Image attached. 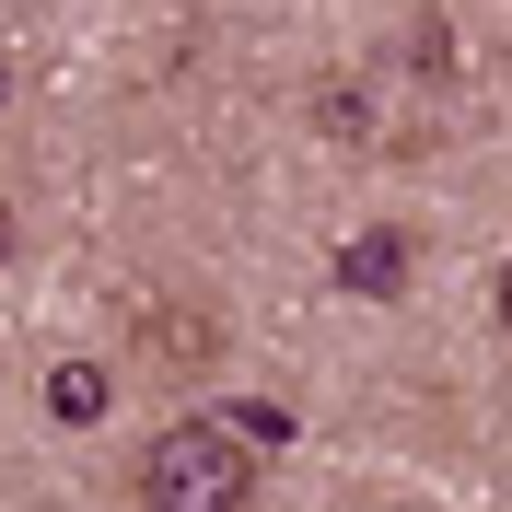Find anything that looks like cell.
<instances>
[{
    "instance_id": "obj_1",
    "label": "cell",
    "mask_w": 512,
    "mask_h": 512,
    "mask_svg": "<svg viewBox=\"0 0 512 512\" xmlns=\"http://www.w3.org/2000/svg\"><path fill=\"white\" fill-rule=\"evenodd\" d=\"M140 501H163V512H233V501H256V443L233 431V419H175V431L140 454Z\"/></svg>"
},
{
    "instance_id": "obj_2",
    "label": "cell",
    "mask_w": 512,
    "mask_h": 512,
    "mask_svg": "<svg viewBox=\"0 0 512 512\" xmlns=\"http://www.w3.org/2000/svg\"><path fill=\"white\" fill-rule=\"evenodd\" d=\"M338 280H350V291H373V303H384V291L408 280V245H396V233H361V245L338 256Z\"/></svg>"
},
{
    "instance_id": "obj_3",
    "label": "cell",
    "mask_w": 512,
    "mask_h": 512,
    "mask_svg": "<svg viewBox=\"0 0 512 512\" xmlns=\"http://www.w3.org/2000/svg\"><path fill=\"white\" fill-rule=\"evenodd\" d=\"M105 396H117V384H105L94 361H59V373H47V419H105Z\"/></svg>"
},
{
    "instance_id": "obj_4",
    "label": "cell",
    "mask_w": 512,
    "mask_h": 512,
    "mask_svg": "<svg viewBox=\"0 0 512 512\" xmlns=\"http://www.w3.org/2000/svg\"><path fill=\"white\" fill-rule=\"evenodd\" d=\"M501 338H512V268H501Z\"/></svg>"
},
{
    "instance_id": "obj_5",
    "label": "cell",
    "mask_w": 512,
    "mask_h": 512,
    "mask_svg": "<svg viewBox=\"0 0 512 512\" xmlns=\"http://www.w3.org/2000/svg\"><path fill=\"white\" fill-rule=\"evenodd\" d=\"M0 256H12V210H0Z\"/></svg>"
}]
</instances>
